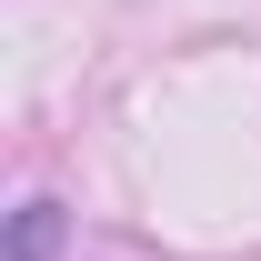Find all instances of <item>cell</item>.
<instances>
[{"mask_svg": "<svg viewBox=\"0 0 261 261\" xmlns=\"http://www.w3.org/2000/svg\"><path fill=\"white\" fill-rule=\"evenodd\" d=\"M61 251V201H20L10 211V261H50Z\"/></svg>", "mask_w": 261, "mask_h": 261, "instance_id": "1", "label": "cell"}]
</instances>
